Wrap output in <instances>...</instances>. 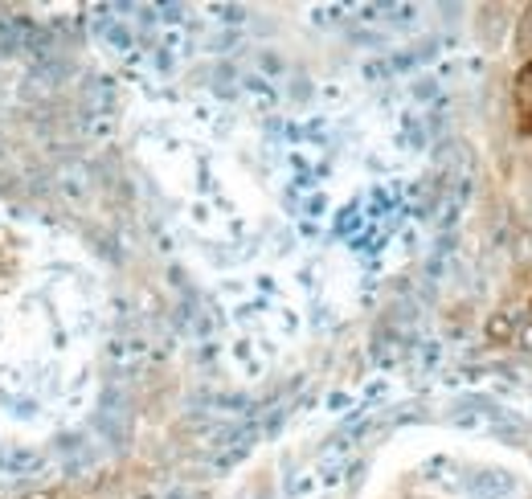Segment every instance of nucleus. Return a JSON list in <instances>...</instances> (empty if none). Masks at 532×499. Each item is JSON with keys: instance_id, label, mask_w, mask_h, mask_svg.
<instances>
[{"instance_id": "f257e3e1", "label": "nucleus", "mask_w": 532, "mask_h": 499, "mask_svg": "<svg viewBox=\"0 0 532 499\" xmlns=\"http://www.w3.org/2000/svg\"><path fill=\"white\" fill-rule=\"evenodd\" d=\"M516 111L524 115V131H532V66H524L516 83Z\"/></svg>"}]
</instances>
